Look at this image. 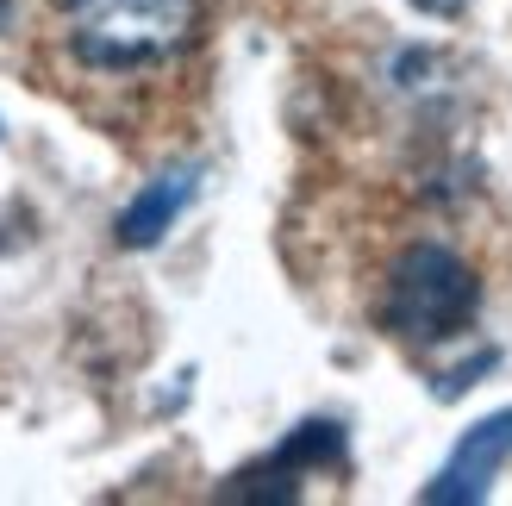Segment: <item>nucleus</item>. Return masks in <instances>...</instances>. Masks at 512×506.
Segmentation results:
<instances>
[{
  "mask_svg": "<svg viewBox=\"0 0 512 506\" xmlns=\"http://www.w3.org/2000/svg\"><path fill=\"white\" fill-rule=\"evenodd\" d=\"M75 63L132 75L182 57L200 32V0H57Z\"/></svg>",
  "mask_w": 512,
  "mask_h": 506,
  "instance_id": "nucleus-1",
  "label": "nucleus"
},
{
  "mask_svg": "<svg viewBox=\"0 0 512 506\" xmlns=\"http://www.w3.org/2000/svg\"><path fill=\"white\" fill-rule=\"evenodd\" d=\"M481 313V275L450 244H406L388 288H381V325L400 344H450Z\"/></svg>",
  "mask_w": 512,
  "mask_h": 506,
  "instance_id": "nucleus-2",
  "label": "nucleus"
},
{
  "mask_svg": "<svg viewBox=\"0 0 512 506\" xmlns=\"http://www.w3.org/2000/svg\"><path fill=\"white\" fill-rule=\"evenodd\" d=\"M325 469H344V425L338 419H306L263 463L238 469L219 494L225 500H294L306 475H325Z\"/></svg>",
  "mask_w": 512,
  "mask_h": 506,
  "instance_id": "nucleus-3",
  "label": "nucleus"
},
{
  "mask_svg": "<svg viewBox=\"0 0 512 506\" xmlns=\"http://www.w3.org/2000/svg\"><path fill=\"white\" fill-rule=\"evenodd\" d=\"M512 463V407L488 413V419H475L463 438H456V450L444 457V469L425 482V506H475V500H488L494 488V475Z\"/></svg>",
  "mask_w": 512,
  "mask_h": 506,
  "instance_id": "nucleus-4",
  "label": "nucleus"
},
{
  "mask_svg": "<svg viewBox=\"0 0 512 506\" xmlns=\"http://www.w3.org/2000/svg\"><path fill=\"white\" fill-rule=\"evenodd\" d=\"M200 194V163H175L163 175H150V182L119 207L113 219V238L125 250H150V244H163L169 238V225L188 213V200Z\"/></svg>",
  "mask_w": 512,
  "mask_h": 506,
  "instance_id": "nucleus-5",
  "label": "nucleus"
},
{
  "mask_svg": "<svg viewBox=\"0 0 512 506\" xmlns=\"http://www.w3.org/2000/svg\"><path fill=\"white\" fill-rule=\"evenodd\" d=\"M406 7H419L425 19H463L469 0H406Z\"/></svg>",
  "mask_w": 512,
  "mask_h": 506,
  "instance_id": "nucleus-6",
  "label": "nucleus"
},
{
  "mask_svg": "<svg viewBox=\"0 0 512 506\" xmlns=\"http://www.w3.org/2000/svg\"><path fill=\"white\" fill-rule=\"evenodd\" d=\"M7 13H13V0H0V25H7Z\"/></svg>",
  "mask_w": 512,
  "mask_h": 506,
  "instance_id": "nucleus-7",
  "label": "nucleus"
}]
</instances>
